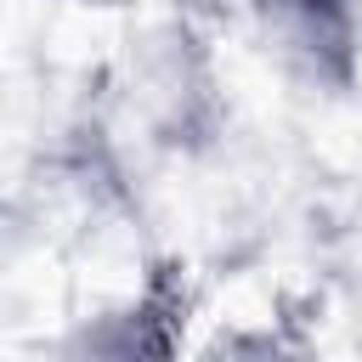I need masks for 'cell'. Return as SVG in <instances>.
Instances as JSON below:
<instances>
[{"mask_svg": "<svg viewBox=\"0 0 362 362\" xmlns=\"http://www.w3.org/2000/svg\"><path fill=\"white\" fill-rule=\"evenodd\" d=\"M181 334L187 305L164 277H153L141 294L85 311L57 339L51 362H181Z\"/></svg>", "mask_w": 362, "mask_h": 362, "instance_id": "obj_2", "label": "cell"}, {"mask_svg": "<svg viewBox=\"0 0 362 362\" xmlns=\"http://www.w3.org/2000/svg\"><path fill=\"white\" fill-rule=\"evenodd\" d=\"M243 11L288 74L322 90L351 85L362 51V0H243Z\"/></svg>", "mask_w": 362, "mask_h": 362, "instance_id": "obj_1", "label": "cell"}, {"mask_svg": "<svg viewBox=\"0 0 362 362\" xmlns=\"http://www.w3.org/2000/svg\"><path fill=\"white\" fill-rule=\"evenodd\" d=\"M74 6H124V0H74Z\"/></svg>", "mask_w": 362, "mask_h": 362, "instance_id": "obj_3", "label": "cell"}]
</instances>
